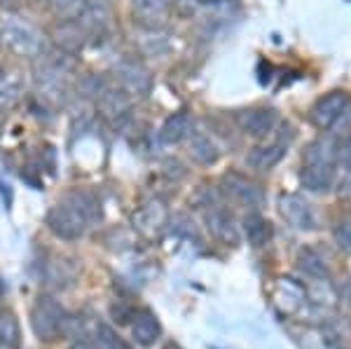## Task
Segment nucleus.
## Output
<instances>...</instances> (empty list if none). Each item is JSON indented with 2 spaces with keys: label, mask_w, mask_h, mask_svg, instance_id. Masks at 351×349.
I'll return each instance as SVG.
<instances>
[{
  "label": "nucleus",
  "mask_w": 351,
  "mask_h": 349,
  "mask_svg": "<svg viewBox=\"0 0 351 349\" xmlns=\"http://www.w3.org/2000/svg\"><path fill=\"white\" fill-rule=\"evenodd\" d=\"M101 216L99 202L89 193H68L47 213L49 230L61 239H80L96 218Z\"/></svg>",
  "instance_id": "f257e3e1"
},
{
  "label": "nucleus",
  "mask_w": 351,
  "mask_h": 349,
  "mask_svg": "<svg viewBox=\"0 0 351 349\" xmlns=\"http://www.w3.org/2000/svg\"><path fill=\"white\" fill-rule=\"evenodd\" d=\"M335 141L316 139L304 148L302 169H300V183L309 193H328L335 185Z\"/></svg>",
  "instance_id": "f03ea898"
},
{
  "label": "nucleus",
  "mask_w": 351,
  "mask_h": 349,
  "mask_svg": "<svg viewBox=\"0 0 351 349\" xmlns=\"http://www.w3.org/2000/svg\"><path fill=\"white\" fill-rule=\"evenodd\" d=\"M0 38H5V43L21 56H40L45 49L43 33L38 31L33 24H28L26 19L19 16H10L5 19L3 28H0Z\"/></svg>",
  "instance_id": "7ed1b4c3"
},
{
  "label": "nucleus",
  "mask_w": 351,
  "mask_h": 349,
  "mask_svg": "<svg viewBox=\"0 0 351 349\" xmlns=\"http://www.w3.org/2000/svg\"><path fill=\"white\" fill-rule=\"evenodd\" d=\"M64 324H66L64 307L49 296L38 298L36 305L31 309L33 333L40 337V340H54V337L64 330Z\"/></svg>",
  "instance_id": "20e7f679"
},
{
  "label": "nucleus",
  "mask_w": 351,
  "mask_h": 349,
  "mask_svg": "<svg viewBox=\"0 0 351 349\" xmlns=\"http://www.w3.org/2000/svg\"><path fill=\"white\" fill-rule=\"evenodd\" d=\"M351 108V94L344 89H332V92L324 94L321 99H316V104L309 110L311 125L321 132H330L335 127V122Z\"/></svg>",
  "instance_id": "39448f33"
},
{
  "label": "nucleus",
  "mask_w": 351,
  "mask_h": 349,
  "mask_svg": "<svg viewBox=\"0 0 351 349\" xmlns=\"http://www.w3.org/2000/svg\"><path fill=\"white\" fill-rule=\"evenodd\" d=\"M234 122L246 136L263 141L279 127V112L269 108V106H251V108L237 110Z\"/></svg>",
  "instance_id": "423d86ee"
},
{
  "label": "nucleus",
  "mask_w": 351,
  "mask_h": 349,
  "mask_svg": "<svg viewBox=\"0 0 351 349\" xmlns=\"http://www.w3.org/2000/svg\"><path fill=\"white\" fill-rule=\"evenodd\" d=\"M68 66L54 59H45L40 66L36 69V84L40 97L54 104H64L68 94V80H66Z\"/></svg>",
  "instance_id": "0eeeda50"
},
{
  "label": "nucleus",
  "mask_w": 351,
  "mask_h": 349,
  "mask_svg": "<svg viewBox=\"0 0 351 349\" xmlns=\"http://www.w3.org/2000/svg\"><path fill=\"white\" fill-rule=\"evenodd\" d=\"M220 188L230 200L239 202V204L248 206V209H260L265 206V190L260 188V183H256L253 178L243 176L239 171H230L220 178Z\"/></svg>",
  "instance_id": "6e6552de"
},
{
  "label": "nucleus",
  "mask_w": 351,
  "mask_h": 349,
  "mask_svg": "<svg viewBox=\"0 0 351 349\" xmlns=\"http://www.w3.org/2000/svg\"><path fill=\"white\" fill-rule=\"evenodd\" d=\"M115 84L122 87L129 97H148L152 89V75L141 61L124 59L115 66Z\"/></svg>",
  "instance_id": "1a4fd4ad"
},
{
  "label": "nucleus",
  "mask_w": 351,
  "mask_h": 349,
  "mask_svg": "<svg viewBox=\"0 0 351 349\" xmlns=\"http://www.w3.org/2000/svg\"><path fill=\"white\" fill-rule=\"evenodd\" d=\"M279 213L291 228L300 230V232H311L319 228V218H316L311 204L295 193L279 195Z\"/></svg>",
  "instance_id": "9d476101"
},
{
  "label": "nucleus",
  "mask_w": 351,
  "mask_h": 349,
  "mask_svg": "<svg viewBox=\"0 0 351 349\" xmlns=\"http://www.w3.org/2000/svg\"><path fill=\"white\" fill-rule=\"evenodd\" d=\"M96 110L110 125H120L124 117L129 115V110H132V97L122 87H117V84H104L96 92Z\"/></svg>",
  "instance_id": "9b49d317"
},
{
  "label": "nucleus",
  "mask_w": 351,
  "mask_h": 349,
  "mask_svg": "<svg viewBox=\"0 0 351 349\" xmlns=\"http://www.w3.org/2000/svg\"><path fill=\"white\" fill-rule=\"evenodd\" d=\"M288 153V143L284 141H274V143H260L256 148L248 150L246 155V167L253 169L258 173H267L271 171Z\"/></svg>",
  "instance_id": "f8f14e48"
},
{
  "label": "nucleus",
  "mask_w": 351,
  "mask_h": 349,
  "mask_svg": "<svg viewBox=\"0 0 351 349\" xmlns=\"http://www.w3.org/2000/svg\"><path fill=\"white\" fill-rule=\"evenodd\" d=\"M112 12H110V3L108 0H87L84 10L77 16V24H80L87 36H96V33H106L110 28Z\"/></svg>",
  "instance_id": "ddd939ff"
},
{
  "label": "nucleus",
  "mask_w": 351,
  "mask_h": 349,
  "mask_svg": "<svg viewBox=\"0 0 351 349\" xmlns=\"http://www.w3.org/2000/svg\"><path fill=\"white\" fill-rule=\"evenodd\" d=\"M204 216H206V228L211 230V234L216 239L225 241V244H237L239 241V230H237L234 218H232V213L225 206L220 204L206 206Z\"/></svg>",
  "instance_id": "4468645a"
},
{
  "label": "nucleus",
  "mask_w": 351,
  "mask_h": 349,
  "mask_svg": "<svg viewBox=\"0 0 351 349\" xmlns=\"http://www.w3.org/2000/svg\"><path fill=\"white\" fill-rule=\"evenodd\" d=\"M185 141H188V155L197 165L211 167L220 160V145L216 143V139H213L211 134L192 129Z\"/></svg>",
  "instance_id": "2eb2a0df"
},
{
  "label": "nucleus",
  "mask_w": 351,
  "mask_h": 349,
  "mask_svg": "<svg viewBox=\"0 0 351 349\" xmlns=\"http://www.w3.org/2000/svg\"><path fill=\"white\" fill-rule=\"evenodd\" d=\"M241 230H243V237H246V241L253 246V249H263V246L269 244V239L274 237L271 223L258 211H248L246 216H243Z\"/></svg>",
  "instance_id": "dca6fc26"
},
{
  "label": "nucleus",
  "mask_w": 351,
  "mask_h": 349,
  "mask_svg": "<svg viewBox=\"0 0 351 349\" xmlns=\"http://www.w3.org/2000/svg\"><path fill=\"white\" fill-rule=\"evenodd\" d=\"M54 43L59 45L64 52H80L87 45V31L77 24V19H61L54 26Z\"/></svg>",
  "instance_id": "f3484780"
},
{
  "label": "nucleus",
  "mask_w": 351,
  "mask_h": 349,
  "mask_svg": "<svg viewBox=\"0 0 351 349\" xmlns=\"http://www.w3.org/2000/svg\"><path fill=\"white\" fill-rule=\"evenodd\" d=\"M190 132H192L190 112L178 110L164 120V125L160 127V141L164 145H176V143H180V141L188 139Z\"/></svg>",
  "instance_id": "a211bd4d"
},
{
  "label": "nucleus",
  "mask_w": 351,
  "mask_h": 349,
  "mask_svg": "<svg viewBox=\"0 0 351 349\" xmlns=\"http://www.w3.org/2000/svg\"><path fill=\"white\" fill-rule=\"evenodd\" d=\"M132 333L136 337V342L143 347H150L160 340L162 335V326H160V319L150 312V309H141L138 314L134 317V324H132Z\"/></svg>",
  "instance_id": "6ab92c4d"
},
{
  "label": "nucleus",
  "mask_w": 351,
  "mask_h": 349,
  "mask_svg": "<svg viewBox=\"0 0 351 349\" xmlns=\"http://www.w3.org/2000/svg\"><path fill=\"white\" fill-rule=\"evenodd\" d=\"M298 267L302 269L307 277L324 279V281L330 279V269H328V265H326V258L321 256L319 251L311 249V246H304V249H300V253H298Z\"/></svg>",
  "instance_id": "aec40b11"
},
{
  "label": "nucleus",
  "mask_w": 351,
  "mask_h": 349,
  "mask_svg": "<svg viewBox=\"0 0 351 349\" xmlns=\"http://www.w3.org/2000/svg\"><path fill=\"white\" fill-rule=\"evenodd\" d=\"M134 14L138 16L143 24L155 26L162 19L164 10H167V0H132Z\"/></svg>",
  "instance_id": "412c9836"
},
{
  "label": "nucleus",
  "mask_w": 351,
  "mask_h": 349,
  "mask_svg": "<svg viewBox=\"0 0 351 349\" xmlns=\"http://www.w3.org/2000/svg\"><path fill=\"white\" fill-rule=\"evenodd\" d=\"M19 340H21V328H19V322L10 309H5L0 314V345L5 349H16L19 347Z\"/></svg>",
  "instance_id": "4be33fe9"
},
{
  "label": "nucleus",
  "mask_w": 351,
  "mask_h": 349,
  "mask_svg": "<svg viewBox=\"0 0 351 349\" xmlns=\"http://www.w3.org/2000/svg\"><path fill=\"white\" fill-rule=\"evenodd\" d=\"M24 97V84L16 77H0V110H10Z\"/></svg>",
  "instance_id": "5701e85b"
},
{
  "label": "nucleus",
  "mask_w": 351,
  "mask_h": 349,
  "mask_svg": "<svg viewBox=\"0 0 351 349\" xmlns=\"http://www.w3.org/2000/svg\"><path fill=\"white\" fill-rule=\"evenodd\" d=\"M96 349H132L127 340H122L108 324H99L96 326V337H94Z\"/></svg>",
  "instance_id": "b1692460"
},
{
  "label": "nucleus",
  "mask_w": 351,
  "mask_h": 349,
  "mask_svg": "<svg viewBox=\"0 0 351 349\" xmlns=\"http://www.w3.org/2000/svg\"><path fill=\"white\" fill-rule=\"evenodd\" d=\"M332 237L344 253H351V213H344V216L337 218L335 225H332Z\"/></svg>",
  "instance_id": "393cba45"
},
{
  "label": "nucleus",
  "mask_w": 351,
  "mask_h": 349,
  "mask_svg": "<svg viewBox=\"0 0 351 349\" xmlns=\"http://www.w3.org/2000/svg\"><path fill=\"white\" fill-rule=\"evenodd\" d=\"M49 5H52L54 14L61 16V19H77L87 0H49Z\"/></svg>",
  "instance_id": "a878e982"
},
{
  "label": "nucleus",
  "mask_w": 351,
  "mask_h": 349,
  "mask_svg": "<svg viewBox=\"0 0 351 349\" xmlns=\"http://www.w3.org/2000/svg\"><path fill=\"white\" fill-rule=\"evenodd\" d=\"M332 141H335V162H337V167H342V169L351 167V132L344 134V136L332 139Z\"/></svg>",
  "instance_id": "bb28decb"
},
{
  "label": "nucleus",
  "mask_w": 351,
  "mask_h": 349,
  "mask_svg": "<svg viewBox=\"0 0 351 349\" xmlns=\"http://www.w3.org/2000/svg\"><path fill=\"white\" fill-rule=\"evenodd\" d=\"M339 193H342L344 197H349V200H351V167L344 169L342 183H339Z\"/></svg>",
  "instance_id": "cd10ccee"
},
{
  "label": "nucleus",
  "mask_w": 351,
  "mask_h": 349,
  "mask_svg": "<svg viewBox=\"0 0 351 349\" xmlns=\"http://www.w3.org/2000/svg\"><path fill=\"white\" fill-rule=\"evenodd\" d=\"M71 349H96V345H94V340H87V337H80V340L73 342Z\"/></svg>",
  "instance_id": "c85d7f7f"
},
{
  "label": "nucleus",
  "mask_w": 351,
  "mask_h": 349,
  "mask_svg": "<svg viewBox=\"0 0 351 349\" xmlns=\"http://www.w3.org/2000/svg\"><path fill=\"white\" fill-rule=\"evenodd\" d=\"M12 3H14V0H0V8H10Z\"/></svg>",
  "instance_id": "c756f323"
},
{
  "label": "nucleus",
  "mask_w": 351,
  "mask_h": 349,
  "mask_svg": "<svg viewBox=\"0 0 351 349\" xmlns=\"http://www.w3.org/2000/svg\"><path fill=\"white\" fill-rule=\"evenodd\" d=\"M0 40H3V38H0Z\"/></svg>",
  "instance_id": "7c9ffc66"
}]
</instances>
